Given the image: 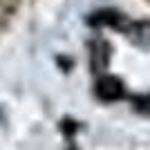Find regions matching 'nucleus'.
I'll return each instance as SVG.
<instances>
[{
  "mask_svg": "<svg viewBox=\"0 0 150 150\" xmlns=\"http://www.w3.org/2000/svg\"><path fill=\"white\" fill-rule=\"evenodd\" d=\"M96 94H99L101 99H105V101H114V99H119L121 94H123V90H121V83L117 81V79L105 76V79H101V81H99Z\"/></svg>",
  "mask_w": 150,
  "mask_h": 150,
  "instance_id": "obj_1",
  "label": "nucleus"
}]
</instances>
